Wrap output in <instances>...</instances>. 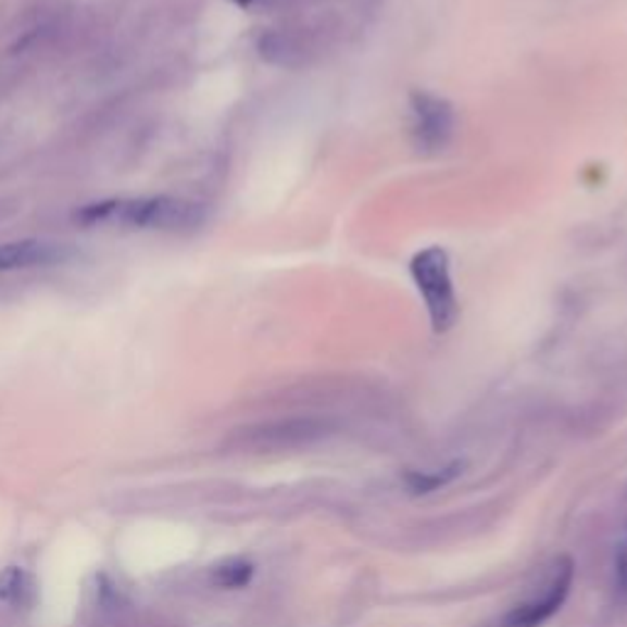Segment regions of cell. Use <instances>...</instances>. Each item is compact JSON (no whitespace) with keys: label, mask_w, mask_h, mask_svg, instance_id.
I'll return each instance as SVG.
<instances>
[{"label":"cell","mask_w":627,"mask_h":627,"mask_svg":"<svg viewBox=\"0 0 627 627\" xmlns=\"http://www.w3.org/2000/svg\"><path fill=\"white\" fill-rule=\"evenodd\" d=\"M204 218V206L177 197L109 199L86 204L81 211H76V221H81L86 226L118 224L150 230H189L197 228Z\"/></svg>","instance_id":"1"},{"label":"cell","mask_w":627,"mask_h":627,"mask_svg":"<svg viewBox=\"0 0 627 627\" xmlns=\"http://www.w3.org/2000/svg\"><path fill=\"white\" fill-rule=\"evenodd\" d=\"M410 273L427 306L431 329L437 334L449 331L459 319V299L453 289L451 263L447 250L439 246L424 248L412 258Z\"/></svg>","instance_id":"2"},{"label":"cell","mask_w":627,"mask_h":627,"mask_svg":"<svg viewBox=\"0 0 627 627\" xmlns=\"http://www.w3.org/2000/svg\"><path fill=\"white\" fill-rule=\"evenodd\" d=\"M412 135L424 152H441L456 135V111L453 105L431 91H412Z\"/></svg>","instance_id":"3"},{"label":"cell","mask_w":627,"mask_h":627,"mask_svg":"<svg viewBox=\"0 0 627 627\" xmlns=\"http://www.w3.org/2000/svg\"><path fill=\"white\" fill-rule=\"evenodd\" d=\"M326 434V424L316 419H283L267 422L258 427H248L238 434V443L248 449L269 451V449H292L302 447L314 439H322Z\"/></svg>","instance_id":"4"},{"label":"cell","mask_w":627,"mask_h":627,"mask_svg":"<svg viewBox=\"0 0 627 627\" xmlns=\"http://www.w3.org/2000/svg\"><path fill=\"white\" fill-rule=\"evenodd\" d=\"M572 584H574V562L572 559H562V562L556 564L552 581L544 588L542 598H532V601L513 607L503 620V627H539L542 623H547L549 617L564 605L568 591H572Z\"/></svg>","instance_id":"5"},{"label":"cell","mask_w":627,"mask_h":627,"mask_svg":"<svg viewBox=\"0 0 627 627\" xmlns=\"http://www.w3.org/2000/svg\"><path fill=\"white\" fill-rule=\"evenodd\" d=\"M316 42L297 30H269L258 40V54L279 70H302L316 60Z\"/></svg>","instance_id":"6"},{"label":"cell","mask_w":627,"mask_h":627,"mask_svg":"<svg viewBox=\"0 0 627 627\" xmlns=\"http://www.w3.org/2000/svg\"><path fill=\"white\" fill-rule=\"evenodd\" d=\"M70 258V248L54 240L25 238L0 246V273H15V269L50 267L64 263Z\"/></svg>","instance_id":"7"},{"label":"cell","mask_w":627,"mask_h":627,"mask_svg":"<svg viewBox=\"0 0 627 627\" xmlns=\"http://www.w3.org/2000/svg\"><path fill=\"white\" fill-rule=\"evenodd\" d=\"M37 598V584L23 566H8L0 572V603L13 607H30Z\"/></svg>","instance_id":"8"},{"label":"cell","mask_w":627,"mask_h":627,"mask_svg":"<svg viewBox=\"0 0 627 627\" xmlns=\"http://www.w3.org/2000/svg\"><path fill=\"white\" fill-rule=\"evenodd\" d=\"M463 468H466V463L453 461L449 466L431 471V474H427V471H407V474H404V486H407L410 493L414 496H429L434 490L449 486L451 480H456L463 474Z\"/></svg>","instance_id":"9"},{"label":"cell","mask_w":627,"mask_h":627,"mask_svg":"<svg viewBox=\"0 0 627 627\" xmlns=\"http://www.w3.org/2000/svg\"><path fill=\"white\" fill-rule=\"evenodd\" d=\"M255 576V566L248 562V559H226V562L216 564L211 568V584L224 588V591H238V588H246Z\"/></svg>","instance_id":"10"},{"label":"cell","mask_w":627,"mask_h":627,"mask_svg":"<svg viewBox=\"0 0 627 627\" xmlns=\"http://www.w3.org/2000/svg\"><path fill=\"white\" fill-rule=\"evenodd\" d=\"M617 581H620L623 591L627 593V547H623L620 556H617Z\"/></svg>","instance_id":"11"},{"label":"cell","mask_w":627,"mask_h":627,"mask_svg":"<svg viewBox=\"0 0 627 627\" xmlns=\"http://www.w3.org/2000/svg\"><path fill=\"white\" fill-rule=\"evenodd\" d=\"M236 3H238V5H250V3H253V0H236Z\"/></svg>","instance_id":"12"}]
</instances>
